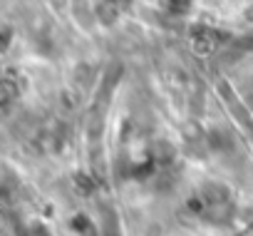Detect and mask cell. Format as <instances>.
Returning a JSON list of instances; mask_svg holds the SVG:
<instances>
[{"mask_svg": "<svg viewBox=\"0 0 253 236\" xmlns=\"http://www.w3.org/2000/svg\"><path fill=\"white\" fill-rule=\"evenodd\" d=\"M228 187H223V184H218V182H211V184H206L204 187V191H201V199L209 204V206H218V204H226L228 201Z\"/></svg>", "mask_w": 253, "mask_h": 236, "instance_id": "obj_1", "label": "cell"}, {"mask_svg": "<svg viewBox=\"0 0 253 236\" xmlns=\"http://www.w3.org/2000/svg\"><path fill=\"white\" fill-rule=\"evenodd\" d=\"M3 87H5V90H8V87H10V82H3ZM10 97H13V92H5V102H8V99H10Z\"/></svg>", "mask_w": 253, "mask_h": 236, "instance_id": "obj_2", "label": "cell"}]
</instances>
